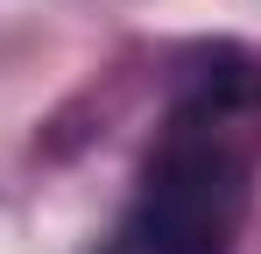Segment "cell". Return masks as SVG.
<instances>
[{"label":"cell","instance_id":"6da1fadb","mask_svg":"<svg viewBox=\"0 0 261 254\" xmlns=\"http://www.w3.org/2000/svg\"><path fill=\"white\" fill-rule=\"evenodd\" d=\"M247 212V169L219 134H176L127 205V254H226Z\"/></svg>","mask_w":261,"mask_h":254}]
</instances>
